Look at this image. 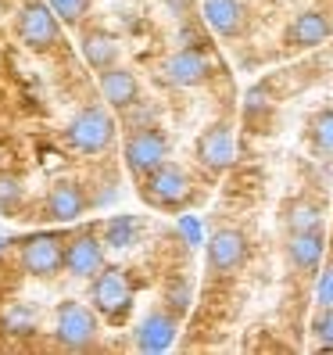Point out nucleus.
Returning a JSON list of instances; mask_svg holds the SVG:
<instances>
[{"mask_svg":"<svg viewBox=\"0 0 333 355\" xmlns=\"http://www.w3.org/2000/svg\"><path fill=\"white\" fill-rule=\"evenodd\" d=\"M204 22L219 36L237 40L247 29V11H244L240 0H204Z\"/></svg>","mask_w":333,"mask_h":355,"instance_id":"nucleus-11","label":"nucleus"},{"mask_svg":"<svg viewBox=\"0 0 333 355\" xmlns=\"http://www.w3.org/2000/svg\"><path fill=\"white\" fill-rule=\"evenodd\" d=\"M197 162L204 165L208 173H222L226 165L233 162V130L226 122H215L208 126L197 140Z\"/></svg>","mask_w":333,"mask_h":355,"instance_id":"nucleus-9","label":"nucleus"},{"mask_svg":"<svg viewBox=\"0 0 333 355\" xmlns=\"http://www.w3.org/2000/svg\"><path fill=\"white\" fill-rule=\"evenodd\" d=\"M247 259V237L240 230H219L208 241V269L212 273H233Z\"/></svg>","mask_w":333,"mask_h":355,"instance_id":"nucleus-8","label":"nucleus"},{"mask_svg":"<svg viewBox=\"0 0 333 355\" xmlns=\"http://www.w3.org/2000/svg\"><path fill=\"white\" fill-rule=\"evenodd\" d=\"M57 341L65 348H90L97 338V316L90 305H82L75 298L57 305Z\"/></svg>","mask_w":333,"mask_h":355,"instance_id":"nucleus-5","label":"nucleus"},{"mask_svg":"<svg viewBox=\"0 0 333 355\" xmlns=\"http://www.w3.org/2000/svg\"><path fill=\"white\" fill-rule=\"evenodd\" d=\"M82 208H87V198L75 183H57L54 191L47 194V216L57 219V223H72L82 216Z\"/></svg>","mask_w":333,"mask_h":355,"instance_id":"nucleus-17","label":"nucleus"},{"mask_svg":"<svg viewBox=\"0 0 333 355\" xmlns=\"http://www.w3.org/2000/svg\"><path fill=\"white\" fill-rule=\"evenodd\" d=\"M104 266V248L93 234H79L72 244H65V269L79 280H93L97 269Z\"/></svg>","mask_w":333,"mask_h":355,"instance_id":"nucleus-10","label":"nucleus"},{"mask_svg":"<svg viewBox=\"0 0 333 355\" xmlns=\"http://www.w3.org/2000/svg\"><path fill=\"white\" fill-rule=\"evenodd\" d=\"M0 248H4V237H0Z\"/></svg>","mask_w":333,"mask_h":355,"instance_id":"nucleus-28","label":"nucleus"},{"mask_svg":"<svg viewBox=\"0 0 333 355\" xmlns=\"http://www.w3.org/2000/svg\"><path fill=\"white\" fill-rule=\"evenodd\" d=\"M47 8L61 18V22H69V26H75L82 15H87V8H90V0H47Z\"/></svg>","mask_w":333,"mask_h":355,"instance_id":"nucleus-24","label":"nucleus"},{"mask_svg":"<svg viewBox=\"0 0 333 355\" xmlns=\"http://www.w3.org/2000/svg\"><path fill=\"white\" fill-rule=\"evenodd\" d=\"M111 137H115V122H111V115L104 108L79 112L72 119V126H69V144L75 151H82V155H100L111 144Z\"/></svg>","mask_w":333,"mask_h":355,"instance_id":"nucleus-4","label":"nucleus"},{"mask_svg":"<svg viewBox=\"0 0 333 355\" xmlns=\"http://www.w3.org/2000/svg\"><path fill=\"white\" fill-rule=\"evenodd\" d=\"M316 298L319 305H333V262L319 273V284H316Z\"/></svg>","mask_w":333,"mask_h":355,"instance_id":"nucleus-26","label":"nucleus"},{"mask_svg":"<svg viewBox=\"0 0 333 355\" xmlns=\"http://www.w3.org/2000/svg\"><path fill=\"white\" fill-rule=\"evenodd\" d=\"M18 201H22V180L0 169V212H15Z\"/></svg>","mask_w":333,"mask_h":355,"instance_id":"nucleus-22","label":"nucleus"},{"mask_svg":"<svg viewBox=\"0 0 333 355\" xmlns=\"http://www.w3.org/2000/svg\"><path fill=\"white\" fill-rule=\"evenodd\" d=\"M122 155H126L129 173H133L136 180H143L151 169H158V165L169 158V140H165V133H158L154 126H140L136 133L126 137V148H122Z\"/></svg>","mask_w":333,"mask_h":355,"instance_id":"nucleus-3","label":"nucleus"},{"mask_svg":"<svg viewBox=\"0 0 333 355\" xmlns=\"http://www.w3.org/2000/svg\"><path fill=\"white\" fill-rule=\"evenodd\" d=\"M4 330L8 334H33L36 330V309L26 302H11L4 309Z\"/></svg>","mask_w":333,"mask_h":355,"instance_id":"nucleus-21","label":"nucleus"},{"mask_svg":"<svg viewBox=\"0 0 333 355\" xmlns=\"http://www.w3.org/2000/svg\"><path fill=\"white\" fill-rule=\"evenodd\" d=\"M308 140H312V151H316V155L333 158V108H323V112L312 115Z\"/></svg>","mask_w":333,"mask_h":355,"instance_id":"nucleus-19","label":"nucleus"},{"mask_svg":"<svg viewBox=\"0 0 333 355\" xmlns=\"http://www.w3.org/2000/svg\"><path fill=\"white\" fill-rule=\"evenodd\" d=\"M330 33H333V22H330V15H323V11H305V15H298L294 22L287 26V44L290 47H319V44H326L330 40Z\"/></svg>","mask_w":333,"mask_h":355,"instance_id":"nucleus-12","label":"nucleus"},{"mask_svg":"<svg viewBox=\"0 0 333 355\" xmlns=\"http://www.w3.org/2000/svg\"><path fill=\"white\" fill-rule=\"evenodd\" d=\"M90 302H93V309L100 312V316H108V320H122L129 312V305H133V287H129V277L122 273V269H97V277H93V284H90Z\"/></svg>","mask_w":333,"mask_h":355,"instance_id":"nucleus-2","label":"nucleus"},{"mask_svg":"<svg viewBox=\"0 0 333 355\" xmlns=\"http://www.w3.org/2000/svg\"><path fill=\"white\" fill-rule=\"evenodd\" d=\"M18 36H22V44H29L33 51H47L51 44H57V18L47 4H39V0H26L22 8H18Z\"/></svg>","mask_w":333,"mask_h":355,"instance_id":"nucleus-6","label":"nucleus"},{"mask_svg":"<svg viewBox=\"0 0 333 355\" xmlns=\"http://www.w3.org/2000/svg\"><path fill=\"white\" fill-rule=\"evenodd\" d=\"M22 269L33 277H54L65 269V244L54 234H33L22 244Z\"/></svg>","mask_w":333,"mask_h":355,"instance_id":"nucleus-7","label":"nucleus"},{"mask_svg":"<svg viewBox=\"0 0 333 355\" xmlns=\"http://www.w3.org/2000/svg\"><path fill=\"white\" fill-rule=\"evenodd\" d=\"M100 94L111 108H133L136 97H140V83L133 79V72L111 65V69L100 72Z\"/></svg>","mask_w":333,"mask_h":355,"instance_id":"nucleus-16","label":"nucleus"},{"mask_svg":"<svg viewBox=\"0 0 333 355\" xmlns=\"http://www.w3.org/2000/svg\"><path fill=\"white\" fill-rule=\"evenodd\" d=\"M283 219H287L290 234H298V230H319L323 212H319V205H312V201H294V205H287Z\"/></svg>","mask_w":333,"mask_h":355,"instance_id":"nucleus-20","label":"nucleus"},{"mask_svg":"<svg viewBox=\"0 0 333 355\" xmlns=\"http://www.w3.org/2000/svg\"><path fill=\"white\" fill-rule=\"evenodd\" d=\"M323 248H326L323 230H298V234H290V241H287V259H290V266H298L301 273H312L323 259Z\"/></svg>","mask_w":333,"mask_h":355,"instance_id":"nucleus-14","label":"nucleus"},{"mask_svg":"<svg viewBox=\"0 0 333 355\" xmlns=\"http://www.w3.org/2000/svg\"><path fill=\"white\" fill-rule=\"evenodd\" d=\"M190 198H194L190 176H186L179 165H172L169 158L143 176V201L154 205V208H172V212H179Z\"/></svg>","mask_w":333,"mask_h":355,"instance_id":"nucleus-1","label":"nucleus"},{"mask_svg":"<svg viewBox=\"0 0 333 355\" xmlns=\"http://www.w3.org/2000/svg\"><path fill=\"white\" fill-rule=\"evenodd\" d=\"M82 54H87V61L93 69H111L115 65V58H118V40L111 33H87L82 36Z\"/></svg>","mask_w":333,"mask_h":355,"instance_id":"nucleus-18","label":"nucleus"},{"mask_svg":"<svg viewBox=\"0 0 333 355\" xmlns=\"http://www.w3.org/2000/svg\"><path fill=\"white\" fill-rule=\"evenodd\" d=\"M179 230H183V237L190 241V244H197V241H201V226H197L190 216H183V219H179Z\"/></svg>","mask_w":333,"mask_h":355,"instance_id":"nucleus-27","label":"nucleus"},{"mask_svg":"<svg viewBox=\"0 0 333 355\" xmlns=\"http://www.w3.org/2000/svg\"><path fill=\"white\" fill-rule=\"evenodd\" d=\"M204 76H208V58L201 51L186 47L165 61V79L176 83V87H197V83H204Z\"/></svg>","mask_w":333,"mask_h":355,"instance_id":"nucleus-15","label":"nucleus"},{"mask_svg":"<svg viewBox=\"0 0 333 355\" xmlns=\"http://www.w3.org/2000/svg\"><path fill=\"white\" fill-rule=\"evenodd\" d=\"M176 341V316L169 312H147L136 327V348L140 352H165Z\"/></svg>","mask_w":333,"mask_h":355,"instance_id":"nucleus-13","label":"nucleus"},{"mask_svg":"<svg viewBox=\"0 0 333 355\" xmlns=\"http://www.w3.org/2000/svg\"><path fill=\"white\" fill-rule=\"evenodd\" d=\"M312 330H316L319 345L333 348V305H323V312L316 316V323H312Z\"/></svg>","mask_w":333,"mask_h":355,"instance_id":"nucleus-25","label":"nucleus"},{"mask_svg":"<svg viewBox=\"0 0 333 355\" xmlns=\"http://www.w3.org/2000/svg\"><path fill=\"white\" fill-rule=\"evenodd\" d=\"M133 237H136V223L129 216H118V219L108 223V244L111 248H129Z\"/></svg>","mask_w":333,"mask_h":355,"instance_id":"nucleus-23","label":"nucleus"}]
</instances>
